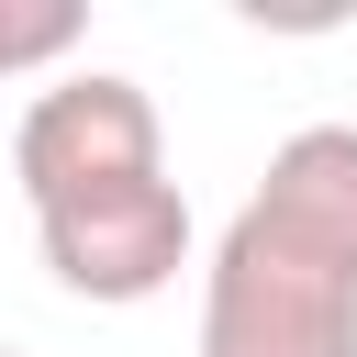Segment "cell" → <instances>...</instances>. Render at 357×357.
I'll return each mask as SVG.
<instances>
[{"mask_svg": "<svg viewBox=\"0 0 357 357\" xmlns=\"http://www.w3.org/2000/svg\"><path fill=\"white\" fill-rule=\"evenodd\" d=\"M11 178H22L33 212L89 201V190H112V178H167V123H156V100H145L123 67H78V78H56V89L22 100V123H11Z\"/></svg>", "mask_w": 357, "mask_h": 357, "instance_id": "cell-2", "label": "cell"}, {"mask_svg": "<svg viewBox=\"0 0 357 357\" xmlns=\"http://www.w3.org/2000/svg\"><path fill=\"white\" fill-rule=\"evenodd\" d=\"M67 33H78V11H33V22H11V33H0V67H33V56H56Z\"/></svg>", "mask_w": 357, "mask_h": 357, "instance_id": "cell-4", "label": "cell"}, {"mask_svg": "<svg viewBox=\"0 0 357 357\" xmlns=\"http://www.w3.org/2000/svg\"><path fill=\"white\" fill-rule=\"evenodd\" d=\"M11 357H33V346H11Z\"/></svg>", "mask_w": 357, "mask_h": 357, "instance_id": "cell-5", "label": "cell"}, {"mask_svg": "<svg viewBox=\"0 0 357 357\" xmlns=\"http://www.w3.org/2000/svg\"><path fill=\"white\" fill-rule=\"evenodd\" d=\"M33 245H45L67 301H112L123 312V301H156L190 268V201H178V178H112L89 201L33 212Z\"/></svg>", "mask_w": 357, "mask_h": 357, "instance_id": "cell-3", "label": "cell"}, {"mask_svg": "<svg viewBox=\"0 0 357 357\" xmlns=\"http://www.w3.org/2000/svg\"><path fill=\"white\" fill-rule=\"evenodd\" d=\"M201 357H357V123H301L201 268Z\"/></svg>", "mask_w": 357, "mask_h": 357, "instance_id": "cell-1", "label": "cell"}]
</instances>
